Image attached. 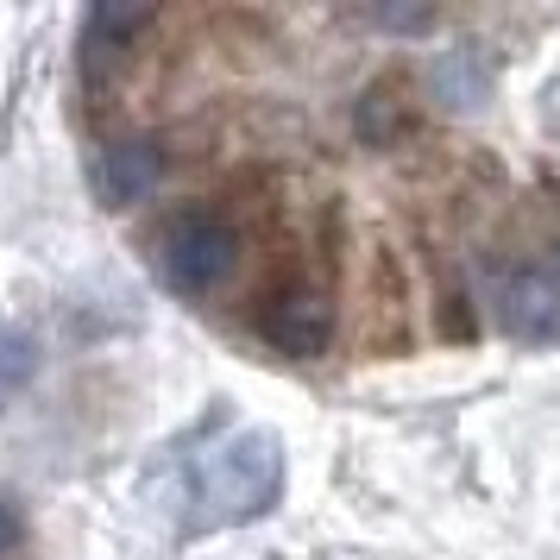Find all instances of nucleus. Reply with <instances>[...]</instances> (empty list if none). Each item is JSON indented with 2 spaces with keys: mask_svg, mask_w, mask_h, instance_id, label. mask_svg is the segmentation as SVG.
<instances>
[{
  "mask_svg": "<svg viewBox=\"0 0 560 560\" xmlns=\"http://www.w3.org/2000/svg\"><path fill=\"white\" fill-rule=\"evenodd\" d=\"M240 265V228L221 208H177L158 228V271L177 296H208L221 290Z\"/></svg>",
  "mask_w": 560,
  "mask_h": 560,
  "instance_id": "f257e3e1",
  "label": "nucleus"
},
{
  "mask_svg": "<svg viewBox=\"0 0 560 560\" xmlns=\"http://www.w3.org/2000/svg\"><path fill=\"white\" fill-rule=\"evenodd\" d=\"M202 498L214 504V523L258 516L278 498V441L271 434H240L233 447H221L202 472Z\"/></svg>",
  "mask_w": 560,
  "mask_h": 560,
  "instance_id": "f03ea898",
  "label": "nucleus"
},
{
  "mask_svg": "<svg viewBox=\"0 0 560 560\" xmlns=\"http://www.w3.org/2000/svg\"><path fill=\"white\" fill-rule=\"evenodd\" d=\"M258 334L290 359H315L328 353L334 340V296L322 283H283L258 303Z\"/></svg>",
  "mask_w": 560,
  "mask_h": 560,
  "instance_id": "7ed1b4c3",
  "label": "nucleus"
},
{
  "mask_svg": "<svg viewBox=\"0 0 560 560\" xmlns=\"http://www.w3.org/2000/svg\"><path fill=\"white\" fill-rule=\"evenodd\" d=\"M145 26H152V7H139V0H95V7L82 13V82H89L95 95L120 77L132 38Z\"/></svg>",
  "mask_w": 560,
  "mask_h": 560,
  "instance_id": "20e7f679",
  "label": "nucleus"
},
{
  "mask_svg": "<svg viewBox=\"0 0 560 560\" xmlns=\"http://www.w3.org/2000/svg\"><path fill=\"white\" fill-rule=\"evenodd\" d=\"M491 322L510 340H560V283L541 271H510L491 296Z\"/></svg>",
  "mask_w": 560,
  "mask_h": 560,
  "instance_id": "39448f33",
  "label": "nucleus"
},
{
  "mask_svg": "<svg viewBox=\"0 0 560 560\" xmlns=\"http://www.w3.org/2000/svg\"><path fill=\"white\" fill-rule=\"evenodd\" d=\"M164 177V152H158V139H114L95 152V196L107 208H132L145 202Z\"/></svg>",
  "mask_w": 560,
  "mask_h": 560,
  "instance_id": "423d86ee",
  "label": "nucleus"
},
{
  "mask_svg": "<svg viewBox=\"0 0 560 560\" xmlns=\"http://www.w3.org/2000/svg\"><path fill=\"white\" fill-rule=\"evenodd\" d=\"M434 82H441V95L454 107H472L485 95V63L472 45H459V51H447L441 63H434Z\"/></svg>",
  "mask_w": 560,
  "mask_h": 560,
  "instance_id": "0eeeda50",
  "label": "nucleus"
},
{
  "mask_svg": "<svg viewBox=\"0 0 560 560\" xmlns=\"http://www.w3.org/2000/svg\"><path fill=\"white\" fill-rule=\"evenodd\" d=\"M372 20H378L384 32H434V7H372Z\"/></svg>",
  "mask_w": 560,
  "mask_h": 560,
  "instance_id": "6e6552de",
  "label": "nucleus"
},
{
  "mask_svg": "<svg viewBox=\"0 0 560 560\" xmlns=\"http://www.w3.org/2000/svg\"><path fill=\"white\" fill-rule=\"evenodd\" d=\"M26 372H32V340L0 328V384H20Z\"/></svg>",
  "mask_w": 560,
  "mask_h": 560,
  "instance_id": "1a4fd4ad",
  "label": "nucleus"
},
{
  "mask_svg": "<svg viewBox=\"0 0 560 560\" xmlns=\"http://www.w3.org/2000/svg\"><path fill=\"white\" fill-rule=\"evenodd\" d=\"M20 535H26V516H20L13 498H0V555H7V548H20Z\"/></svg>",
  "mask_w": 560,
  "mask_h": 560,
  "instance_id": "9d476101",
  "label": "nucleus"
}]
</instances>
